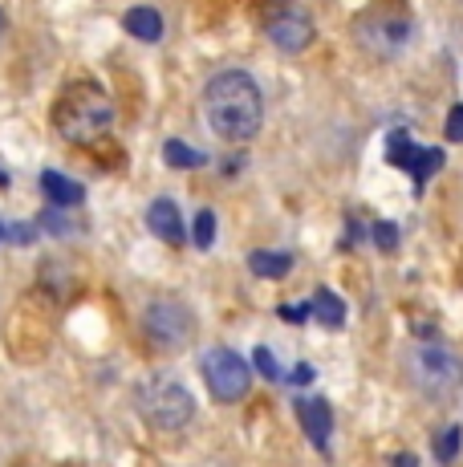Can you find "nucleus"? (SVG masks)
Instances as JSON below:
<instances>
[{
  "label": "nucleus",
  "instance_id": "obj_1",
  "mask_svg": "<svg viewBox=\"0 0 463 467\" xmlns=\"http://www.w3.org/2000/svg\"><path fill=\"white\" fill-rule=\"evenodd\" d=\"M203 119L216 139L248 142L264 122V98L252 74L244 69H224L203 86Z\"/></svg>",
  "mask_w": 463,
  "mask_h": 467
},
{
  "label": "nucleus",
  "instance_id": "obj_2",
  "mask_svg": "<svg viewBox=\"0 0 463 467\" xmlns=\"http://www.w3.org/2000/svg\"><path fill=\"white\" fill-rule=\"evenodd\" d=\"M53 122H57L61 139L90 147L114 127V106L98 82H74L53 106Z\"/></svg>",
  "mask_w": 463,
  "mask_h": 467
},
{
  "label": "nucleus",
  "instance_id": "obj_3",
  "mask_svg": "<svg viewBox=\"0 0 463 467\" xmlns=\"http://www.w3.org/2000/svg\"><path fill=\"white\" fill-rule=\"evenodd\" d=\"M411 13L398 0H374L366 13H358V25H354V37L378 57H398L411 41Z\"/></svg>",
  "mask_w": 463,
  "mask_h": 467
},
{
  "label": "nucleus",
  "instance_id": "obj_4",
  "mask_svg": "<svg viewBox=\"0 0 463 467\" xmlns=\"http://www.w3.org/2000/svg\"><path fill=\"white\" fill-rule=\"evenodd\" d=\"M406 374L423 394L431 399H448L463 386V358L451 346H439V341H423V346L411 349L406 358Z\"/></svg>",
  "mask_w": 463,
  "mask_h": 467
},
{
  "label": "nucleus",
  "instance_id": "obj_5",
  "mask_svg": "<svg viewBox=\"0 0 463 467\" xmlns=\"http://www.w3.org/2000/svg\"><path fill=\"white\" fill-rule=\"evenodd\" d=\"M139 410L155 431H180L191 423L195 415V399L183 382L175 379H150L139 390Z\"/></svg>",
  "mask_w": 463,
  "mask_h": 467
},
{
  "label": "nucleus",
  "instance_id": "obj_6",
  "mask_svg": "<svg viewBox=\"0 0 463 467\" xmlns=\"http://www.w3.org/2000/svg\"><path fill=\"white\" fill-rule=\"evenodd\" d=\"M200 370H203V382H208V390L216 402H240L248 390H252V370H248L244 358L228 346L203 349Z\"/></svg>",
  "mask_w": 463,
  "mask_h": 467
},
{
  "label": "nucleus",
  "instance_id": "obj_7",
  "mask_svg": "<svg viewBox=\"0 0 463 467\" xmlns=\"http://www.w3.org/2000/svg\"><path fill=\"white\" fill-rule=\"evenodd\" d=\"M142 334L155 349H183L195 334V317L187 313V305L180 301H150L142 313Z\"/></svg>",
  "mask_w": 463,
  "mask_h": 467
},
{
  "label": "nucleus",
  "instance_id": "obj_8",
  "mask_svg": "<svg viewBox=\"0 0 463 467\" xmlns=\"http://www.w3.org/2000/svg\"><path fill=\"white\" fill-rule=\"evenodd\" d=\"M386 163L411 171L415 195H418L427 183H431L435 171H443V163H448V159H443V150H435V147H415V142L406 139V130H395V134L386 139Z\"/></svg>",
  "mask_w": 463,
  "mask_h": 467
},
{
  "label": "nucleus",
  "instance_id": "obj_9",
  "mask_svg": "<svg viewBox=\"0 0 463 467\" xmlns=\"http://www.w3.org/2000/svg\"><path fill=\"white\" fill-rule=\"evenodd\" d=\"M264 33H269V41L277 45L281 53H301L314 45V21L293 5L273 8V13L264 16Z\"/></svg>",
  "mask_w": 463,
  "mask_h": 467
},
{
  "label": "nucleus",
  "instance_id": "obj_10",
  "mask_svg": "<svg viewBox=\"0 0 463 467\" xmlns=\"http://www.w3.org/2000/svg\"><path fill=\"white\" fill-rule=\"evenodd\" d=\"M147 228L155 232L163 244H183V215L175 208V200H167V195H159L155 203L147 208Z\"/></svg>",
  "mask_w": 463,
  "mask_h": 467
},
{
  "label": "nucleus",
  "instance_id": "obj_11",
  "mask_svg": "<svg viewBox=\"0 0 463 467\" xmlns=\"http://www.w3.org/2000/svg\"><path fill=\"white\" fill-rule=\"evenodd\" d=\"M297 419L301 427H305L309 443L317 447V451H325L329 447V427H334V410H329L325 399H301L297 402Z\"/></svg>",
  "mask_w": 463,
  "mask_h": 467
},
{
  "label": "nucleus",
  "instance_id": "obj_12",
  "mask_svg": "<svg viewBox=\"0 0 463 467\" xmlns=\"http://www.w3.org/2000/svg\"><path fill=\"white\" fill-rule=\"evenodd\" d=\"M41 192H46V200L53 208H77V203L86 200V187L66 179L61 171H46V175H41Z\"/></svg>",
  "mask_w": 463,
  "mask_h": 467
},
{
  "label": "nucleus",
  "instance_id": "obj_13",
  "mask_svg": "<svg viewBox=\"0 0 463 467\" xmlns=\"http://www.w3.org/2000/svg\"><path fill=\"white\" fill-rule=\"evenodd\" d=\"M122 25H127V33L139 37V41L163 37V16H159V8H150V5H135L127 16H122Z\"/></svg>",
  "mask_w": 463,
  "mask_h": 467
},
{
  "label": "nucleus",
  "instance_id": "obj_14",
  "mask_svg": "<svg viewBox=\"0 0 463 467\" xmlns=\"http://www.w3.org/2000/svg\"><path fill=\"white\" fill-rule=\"evenodd\" d=\"M309 309H314V317L322 321L325 329H342V326H345V301L337 297V293L317 289L314 301H309Z\"/></svg>",
  "mask_w": 463,
  "mask_h": 467
},
{
  "label": "nucleus",
  "instance_id": "obj_15",
  "mask_svg": "<svg viewBox=\"0 0 463 467\" xmlns=\"http://www.w3.org/2000/svg\"><path fill=\"white\" fill-rule=\"evenodd\" d=\"M248 268H252L256 276H264V281H281V276H289L293 256L289 253H252L248 256Z\"/></svg>",
  "mask_w": 463,
  "mask_h": 467
},
{
  "label": "nucleus",
  "instance_id": "obj_16",
  "mask_svg": "<svg viewBox=\"0 0 463 467\" xmlns=\"http://www.w3.org/2000/svg\"><path fill=\"white\" fill-rule=\"evenodd\" d=\"M163 159H167V167H180V171H191V167L208 163V159H203V150H191L180 139H167L163 142Z\"/></svg>",
  "mask_w": 463,
  "mask_h": 467
},
{
  "label": "nucleus",
  "instance_id": "obj_17",
  "mask_svg": "<svg viewBox=\"0 0 463 467\" xmlns=\"http://www.w3.org/2000/svg\"><path fill=\"white\" fill-rule=\"evenodd\" d=\"M191 240L200 253H208L211 244H216V212L211 208H200V215H195V228H191Z\"/></svg>",
  "mask_w": 463,
  "mask_h": 467
},
{
  "label": "nucleus",
  "instance_id": "obj_18",
  "mask_svg": "<svg viewBox=\"0 0 463 467\" xmlns=\"http://www.w3.org/2000/svg\"><path fill=\"white\" fill-rule=\"evenodd\" d=\"M459 447H463V427H448L439 435V447H435V455H439V463H451L459 455Z\"/></svg>",
  "mask_w": 463,
  "mask_h": 467
},
{
  "label": "nucleus",
  "instance_id": "obj_19",
  "mask_svg": "<svg viewBox=\"0 0 463 467\" xmlns=\"http://www.w3.org/2000/svg\"><path fill=\"white\" fill-rule=\"evenodd\" d=\"M37 228L53 232V236H69V232H74V223L61 215V208H46V212H37Z\"/></svg>",
  "mask_w": 463,
  "mask_h": 467
},
{
  "label": "nucleus",
  "instance_id": "obj_20",
  "mask_svg": "<svg viewBox=\"0 0 463 467\" xmlns=\"http://www.w3.org/2000/svg\"><path fill=\"white\" fill-rule=\"evenodd\" d=\"M256 370H261L269 382H284V374H281V366H277V358H273L269 346H256Z\"/></svg>",
  "mask_w": 463,
  "mask_h": 467
},
{
  "label": "nucleus",
  "instance_id": "obj_21",
  "mask_svg": "<svg viewBox=\"0 0 463 467\" xmlns=\"http://www.w3.org/2000/svg\"><path fill=\"white\" fill-rule=\"evenodd\" d=\"M374 244H378V253H395V244H398V228L395 223H374Z\"/></svg>",
  "mask_w": 463,
  "mask_h": 467
},
{
  "label": "nucleus",
  "instance_id": "obj_22",
  "mask_svg": "<svg viewBox=\"0 0 463 467\" xmlns=\"http://www.w3.org/2000/svg\"><path fill=\"white\" fill-rule=\"evenodd\" d=\"M33 236H37V223H13V228H5V240H16V244H29Z\"/></svg>",
  "mask_w": 463,
  "mask_h": 467
},
{
  "label": "nucleus",
  "instance_id": "obj_23",
  "mask_svg": "<svg viewBox=\"0 0 463 467\" xmlns=\"http://www.w3.org/2000/svg\"><path fill=\"white\" fill-rule=\"evenodd\" d=\"M448 139L451 142H463V106H451V114H448Z\"/></svg>",
  "mask_w": 463,
  "mask_h": 467
},
{
  "label": "nucleus",
  "instance_id": "obj_24",
  "mask_svg": "<svg viewBox=\"0 0 463 467\" xmlns=\"http://www.w3.org/2000/svg\"><path fill=\"white\" fill-rule=\"evenodd\" d=\"M309 305H281V317L289 321V326H301V321H309Z\"/></svg>",
  "mask_w": 463,
  "mask_h": 467
},
{
  "label": "nucleus",
  "instance_id": "obj_25",
  "mask_svg": "<svg viewBox=\"0 0 463 467\" xmlns=\"http://www.w3.org/2000/svg\"><path fill=\"white\" fill-rule=\"evenodd\" d=\"M284 382H293V386H309V382H314V366H309V362L293 366V370L284 374Z\"/></svg>",
  "mask_w": 463,
  "mask_h": 467
},
{
  "label": "nucleus",
  "instance_id": "obj_26",
  "mask_svg": "<svg viewBox=\"0 0 463 467\" xmlns=\"http://www.w3.org/2000/svg\"><path fill=\"white\" fill-rule=\"evenodd\" d=\"M395 467H418V460H415V455H398Z\"/></svg>",
  "mask_w": 463,
  "mask_h": 467
},
{
  "label": "nucleus",
  "instance_id": "obj_27",
  "mask_svg": "<svg viewBox=\"0 0 463 467\" xmlns=\"http://www.w3.org/2000/svg\"><path fill=\"white\" fill-rule=\"evenodd\" d=\"M0 187H8V171L5 167H0Z\"/></svg>",
  "mask_w": 463,
  "mask_h": 467
},
{
  "label": "nucleus",
  "instance_id": "obj_28",
  "mask_svg": "<svg viewBox=\"0 0 463 467\" xmlns=\"http://www.w3.org/2000/svg\"><path fill=\"white\" fill-rule=\"evenodd\" d=\"M0 240H5V223H0Z\"/></svg>",
  "mask_w": 463,
  "mask_h": 467
}]
</instances>
